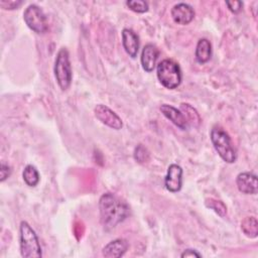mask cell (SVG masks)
Returning a JSON list of instances; mask_svg holds the SVG:
<instances>
[{"label":"cell","mask_w":258,"mask_h":258,"mask_svg":"<svg viewBox=\"0 0 258 258\" xmlns=\"http://www.w3.org/2000/svg\"><path fill=\"white\" fill-rule=\"evenodd\" d=\"M100 221L106 230L115 228L130 214L128 205L111 192L103 194L99 200Z\"/></svg>","instance_id":"obj_1"},{"label":"cell","mask_w":258,"mask_h":258,"mask_svg":"<svg viewBox=\"0 0 258 258\" xmlns=\"http://www.w3.org/2000/svg\"><path fill=\"white\" fill-rule=\"evenodd\" d=\"M20 254L24 258H39L42 256L41 246L38 237L32 227L26 222L21 221L19 226Z\"/></svg>","instance_id":"obj_2"},{"label":"cell","mask_w":258,"mask_h":258,"mask_svg":"<svg viewBox=\"0 0 258 258\" xmlns=\"http://www.w3.org/2000/svg\"><path fill=\"white\" fill-rule=\"evenodd\" d=\"M211 141L219 156L227 163H234L237 159V151L231 137L221 127L214 126L211 130Z\"/></svg>","instance_id":"obj_3"},{"label":"cell","mask_w":258,"mask_h":258,"mask_svg":"<svg viewBox=\"0 0 258 258\" xmlns=\"http://www.w3.org/2000/svg\"><path fill=\"white\" fill-rule=\"evenodd\" d=\"M156 75L160 84L169 90L176 89L182 80L179 64L169 58H165L157 64Z\"/></svg>","instance_id":"obj_4"},{"label":"cell","mask_w":258,"mask_h":258,"mask_svg":"<svg viewBox=\"0 0 258 258\" xmlns=\"http://www.w3.org/2000/svg\"><path fill=\"white\" fill-rule=\"evenodd\" d=\"M54 78L61 91H66L70 88L72 83V66L70 61V54L66 47H61L57 53L54 60L53 67Z\"/></svg>","instance_id":"obj_5"},{"label":"cell","mask_w":258,"mask_h":258,"mask_svg":"<svg viewBox=\"0 0 258 258\" xmlns=\"http://www.w3.org/2000/svg\"><path fill=\"white\" fill-rule=\"evenodd\" d=\"M26 25L37 34H44L48 30V23L42 9L36 4H30L23 12Z\"/></svg>","instance_id":"obj_6"},{"label":"cell","mask_w":258,"mask_h":258,"mask_svg":"<svg viewBox=\"0 0 258 258\" xmlns=\"http://www.w3.org/2000/svg\"><path fill=\"white\" fill-rule=\"evenodd\" d=\"M94 114L99 121L112 129L119 130L123 126L121 118L106 105L98 104L94 109Z\"/></svg>","instance_id":"obj_7"},{"label":"cell","mask_w":258,"mask_h":258,"mask_svg":"<svg viewBox=\"0 0 258 258\" xmlns=\"http://www.w3.org/2000/svg\"><path fill=\"white\" fill-rule=\"evenodd\" d=\"M165 188L170 192H177L182 186V168L175 163L168 166L164 177Z\"/></svg>","instance_id":"obj_8"},{"label":"cell","mask_w":258,"mask_h":258,"mask_svg":"<svg viewBox=\"0 0 258 258\" xmlns=\"http://www.w3.org/2000/svg\"><path fill=\"white\" fill-rule=\"evenodd\" d=\"M170 15L173 21L180 25H186L190 23L195 18V10L187 3H177L170 11Z\"/></svg>","instance_id":"obj_9"},{"label":"cell","mask_w":258,"mask_h":258,"mask_svg":"<svg viewBox=\"0 0 258 258\" xmlns=\"http://www.w3.org/2000/svg\"><path fill=\"white\" fill-rule=\"evenodd\" d=\"M236 184L242 194L256 195L258 191L257 176L252 172H241L236 177Z\"/></svg>","instance_id":"obj_10"},{"label":"cell","mask_w":258,"mask_h":258,"mask_svg":"<svg viewBox=\"0 0 258 258\" xmlns=\"http://www.w3.org/2000/svg\"><path fill=\"white\" fill-rule=\"evenodd\" d=\"M158 56H159V50L154 44L147 43L146 45H144L141 51V56H140V61L143 70L147 73L152 72L156 66Z\"/></svg>","instance_id":"obj_11"},{"label":"cell","mask_w":258,"mask_h":258,"mask_svg":"<svg viewBox=\"0 0 258 258\" xmlns=\"http://www.w3.org/2000/svg\"><path fill=\"white\" fill-rule=\"evenodd\" d=\"M160 111L166 117L171 123H173L176 127H178L181 130H185L188 127V123L182 114V112L175 107L168 105V104H162L160 106Z\"/></svg>","instance_id":"obj_12"},{"label":"cell","mask_w":258,"mask_h":258,"mask_svg":"<svg viewBox=\"0 0 258 258\" xmlns=\"http://www.w3.org/2000/svg\"><path fill=\"white\" fill-rule=\"evenodd\" d=\"M122 44L129 56L135 58L139 50V37L131 28H124L121 32Z\"/></svg>","instance_id":"obj_13"},{"label":"cell","mask_w":258,"mask_h":258,"mask_svg":"<svg viewBox=\"0 0 258 258\" xmlns=\"http://www.w3.org/2000/svg\"><path fill=\"white\" fill-rule=\"evenodd\" d=\"M128 247H129V244L127 240L118 238L109 242L107 245H105V247L102 250V254L107 258L122 257L128 250Z\"/></svg>","instance_id":"obj_14"},{"label":"cell","mask_w":258,"mask_h":258,"mask_svg":"<svg viewBox=\"0 0 258 258\" xmlns=\"http://www.w3.org/2000/svg\"><path fill=\"white\" fill-rule=\"evenodd\" d=\"M196 59L199 63H206L212 56V44L207 38H201L196 46Z\"/></svg>","instance_id":"obj_15"},{"label":"cell","mask_w":258,"mask_h":258,"mask_svg":"<svg viewBox=\"0 0 258 258\" xmlns=\"http://www.w3.org/2000/svg\"><path fill=\"white\" fill-rule=\"evenodd\" d=\"M241 230L248 238H256L258 235V222L255 217H246L241 222Z\"/></svg>","instance_id":"obj_16"},{"label":"cell","mask_w":258,"mask_h":258,"mask_svg":"<svg viewBox=\"0 0 258 258\" xmlns=\"http://www.w3.org/2000/svg\"><path fill=\"white\" fill-rule=\"evenodd\" d=\"M180 111L184 115L187 123H190L194 127H199L201 123V117L198 111L187 103L180 104Z\"/></svg>","instance_id":"obj_17"},{"label":"cell","mask_w":258,"mask_h":258,"mask_svg":"<svg viewBox=\"0 0 258 258\" xmlns=\"http://www.w3.org/2000/svg\"><path fill=\"white\" fill-rule=\"evenodd\" d=\"M22 177L24 182L31 187H34L39 182V173L36 167L32 164H28L24 167L22 171Z\"/></svg>","instance_id":"obj_18"},{"label":"cell","mask_w":258,"mask_h":258,"mask_svg":"<svg viewBox=\"0 0 258 258\" xmlns=\"http://www.w3.org/2000/svg\"><path fill=\"white\" fill-rule=\"evenodd\" d=\"M206 206L212 210H214L215 213H217L220 217H225L227 214V207L222 201H218L215 199H207L206 200Z\"/></svg>","instance_id":"obj_19"},{"label":"cell","mask_w":258,"mask_h":258,"mask_svg":"<svg viewBox=\"0 0 258 258\" xmlns=\"http://www.w3.org/2000/svg\"><path fill=\"white\" fill-rule=\"evenodd\" d=\"M127 7L136 13H145L148 11V3L143 0H128L126 1Z\"/></svg>","instance_id":"obj_20"},{"label":"cell","mask_w":258,"mask_h":258,"mask_svg":"<svg viewBox=\"0 0 258 258\" xmlns=\"http://www.w3.org/2000/svg\"><path fill=\"white\" fill-rule=\"evenodd\" d=\"M134 159L139 163H145L149 160L150 154L146 147H144L142 144H139L134 149Z\"/></svg>","instance_id":"obj_21"},{"label":"cell","mask_w":258,"mask_h":258,"mask_svg":"<svg viewBox=\"0 0 258 258\" xmlns=\"http://www.w3.org/2000/svg\"><path fill=\"white\" fill-rule=\"evenodd\" d=\"M22 4V1H15V0H1L0 6L5 10H13L17 9Z\"/></svg>","instance_id":"obj_22"},{"label":"cell","mask_w":258,"mask_h":258,"mask_svg":"<svg viewBox=\"0 0 258 258\" xmlns=\"http://www.w3.org/2000/svg\"><path fill=\"white\" fill-rule=\"evenodd\" d=\"M11 171H12L11 167L7 163L2 161L0 165V181L3 182L4 180H6L10 176Z\"/></svg>","instance_id":"obj_23"},{"label":"cell","mask_w":258,"mask_h":258,"mask_svg":"<svg viewBox=\"0 0 258 258\" xmlns=\"http://www.w3.org/2000/svg\"><path fill=\"white\" fill-rule=\"evenodd\" d=\"M226 5L228 6V9L232 12V13H239L242 9L243 6V2L242 1H226Z\"/></svg>","instance_id":"obj_24"},{"label":"cell","mask_w":258,"mask_h":258,"mask_svg":"<svg viewBox=\"0 0 258 258\" xmlns=\"http://www.w3.org/2000/svg\"><path fill=\"white\" fill-rule=\"evenodd\" d=\"M180 256L182 258L183 257H202V254H200L199 252H197V250H194V249H185Z\"/></svg>","instance_id":"obj_25"}]
</instances>
